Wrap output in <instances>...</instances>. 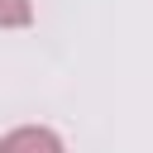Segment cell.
<instances>
[{"mask_svg": "<svg viewBox=\"0 0 153 153\" xmlns=\"http://www.w3.org/2000/svg\"><path fill=\"white\" fill-rule=\"evenodd\" d=\"M0 153H62V139H57L53 129H38V124H29V129H14V134H5Z\"/></svg>", "mask_w": 153, "mask_h": 153, "instance_id": "cell-1", "label": "cell"}, {"mask_svg": "<svg viewBox=\"0 0 153 153\" xmlns=\"http://www.w3.org/2000/svg\"><path fill=\"white\" fill-rule=\"evenodd\" d=\"M33 19V5L29 0H0V24L5 29H24Z\"/></svg>", "mask_w": 153, "mask_h": 153, "instance_id": "cell-2", "label": "cell"}]
</instances>
